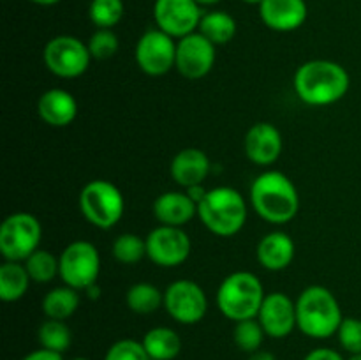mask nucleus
<instances>
[{
	"label": "nucleus",
	"mask_w": 361,
	"mask_h": 360,
	"mask_svg": "<svg viewBox=\"0 0 361 360\" xmlns=\"http://www.w3.org/2000/svg\"><path fill=\"white\" fill-rule=\"evenodd\" d=\"M351 78L344 66L334 60H309L295 74V90L309 106H330L344 99Z\"/></svg>",
	"instance_id": "nucleus-1"
},
{
	"label": "nucleus",
	"mask_w": 361,
	"mask_h": 360,
	"mask_svg": "<svg viewBox=\"0 0 361 360\" xmlns=\"http://www.w3.org/2000/svg\"><path fill=\"white\" fill-rule=\"evenodd\" d=\"M250 201L259 217L271 224H286L300 210V194L293 180L277 169L257 176L250 186Z\"/></svg>",
	"instance_id": "nucleus-2"
},
{
	"label": "nucleus",
	"mask_w": 361,
	"mask_h": 360,
	"mask_svg": "<svg viewBox=\"0 0 361 360\" xmlns=\"http://www.w3.org/2000/svg\"><path fill=\"white\" fill-rule=\"evenodd\" d=\"M342 309L334 293L324 286H309L296 300V325L312 339H328L338 332Z\"/></svg>",
	"instance_id": "nucleus-3"
},
{
	"label": "nucleus",
	"mask_w": 361,
	"mask_h": 360,
	"mask_svg": "<svg viewBox=\"0 0 361 360\" xmlns=\"http://www.w3.org/2000/svg\"><path fill=\"white\" fill-rule=\"evenodd\" d=\"M201 222L219 236H233L247 221V205L242 194L233 187H214L197 205Z\"/></svg>",
	"instance_id": "nucleus-4"
},
{
	"label": "nucleus",
	"mask_w": 361,
	"mask_h": 360,
	"mask_svg": "<svg viewBox=\"0 0 361 360\" xmlns=\"http://www.w3.org/2000/svg\"><path fill=\"white\" fill-rule=\"evenodd\" d=\"M264 289L257 275L240 270L229 274L217 289V307L233 321L257 318L264 300Z\"/></svg>",
	"instance_id": "nucleus-5"
},
{
	"label": "nucleus",
	"mask_w": 361,
	"mask_h": 360,
	"mask_svg": "<svg viewBox=\"0 0 361 360\" xmlns=\"http://www.w3.org/2000/svg\"><path fill=\"white\" fill-rule=\"evenodd\" d=\"M80 210L95 228L109 229L122 219L126 200L115 184L108 180H92L80 193Z\"/></svg>",
	"instance_id": "nucleus-6"
},
{
	"label": "nucleus",
	"mask_w": 361,
	"mask_h": 360,
	"mask_svg": "<svg viewBox=\"0 0 361 360\" xmlns=\"http://www.w3.org/2000/svg\"><path fill=\"white\" fill-rule=\"evenodd\" d=\"M42 228L37 217L28 212H16L0 226V253L6 261H25L39 249Z\"/></svg>",
	"instance_id": "nucleus-7"
},
{
	"label": "nucleus",
	"mask_w": 361,
	"mask_h": 360,
	"mask_svg": "<svg viewBox=\"0 0 361 360\" xmlns=\"http://www.w3.org/2000/svg\"><path fill=\"white\" fill-rule=\"evenodd\" d=\"M60 279L74 289H87L95 284L101 272V256L95 246L87 240L69 244L60 254Z\"/></svg>",
	"instance_id": "nucleus-8"
},
{
	"label": "nucleus",
	"mask_w": 361,
	"mask_h": 360,
	"mask_svg": "<svg viewBox=\"0 0 361 360\" xmlns=\"http://www.w3.org/2000/svg\"><path fill=\"white\" fill-rule=\"evenodd\" d=\"M46 67L59 78H78L90 66L88 44L74 35H56L44 46Z\"/></svg>",
	"instance_id": "nucleus-9"
},
{
	"label": "nucleus",
	"mask_w": 361,
	"mask_h": 360,
	"mask_svg": "<svg viewBox=\"0 0 361 360\" xmlns=\"http://www.w3.org/2000/svg\"><path fill=\"white\" fill-rule=\"evenodd\" d=\"M164 307L169 316L178 323H200L208 309L207 293L197 282L190 279H180L166 288Z\"/></svg>",
	"instance_id": "nucleus-10"
},
{
	"label": "nucleus",
	"mask_w": 361,
	"mask_h": 360,
	"mask_svg": "<svg viewBox=\"0 0 361 360\" xmlns=\"http://www.w3.org/2000/svg\"><path fill=\"white\" fill-rule=\"evenodd\" d=\"M161 28L147 30L136 44V64L148 76H162L176 66V42Z\"/></svg>",
	"instance_id": "nucleus-11"
},
{
	"label": "nucleus",
	"mask_w": 361,
	"mask_h": 360,
	"mask_svg": "<svg viewBox=\"0 0 361 360\" xmlns=\"http://www.w3.org/2000/svg\"><path fill=\"white\" fill-rule=\"evenodd\" d=\"M145 240H147V256L155 265L164 268L182 265L189 258L192 247L189 235L176 226H157L148 233Z\"/></svg>",
	"instance_id": "nucleus-12"
},
{
	"label": "nucleus",
	"mask_w": 361,
	"mask_h": 360,
	"mask_svg": "<svg viewBox=\"0 0 361 360\" xmlns=\"http://www.w3.org/2000/svg\"><path fill=\"white\" fill-rule=\"evenodd\" d=\"M154 18L162 32L182 39L200 28L203 13L194 0H155Z\"/></svg>",
	"instance_id": "nucleus-13"
},
{
	"label": "nucleus",
	"mask_w": 361,
	"mask_h": 360,
	"mask_svg": "<svg viewBox=\"0 0 361 360\" xmlns=\"http://www.w3.org/2000/svg\"><path fill=\"white\" fill-rule=\"evenodd\" d=\"M215 64V44L200 32L176 42V71L187 80H201Z\"/></svg>",
	"instance_id": "nucleus-14"
},
{
	"label": "nucleus",
	"mask_w": 361,
	"mask_h": 360,
	"mask_svg": "<svg viewBox=\"0 0 361 360\" xmlns=\"http://www.w3.org/2000/svg\"><path fill=\"white\" fill-rule=\"evenodd\" d=\"M257 320L270 337H288L298 327L296 325V304L282 292L268 293L261 304Z\"/></svg>",
	"instance_id": "nucleus-15"
},
{
	"label": "nucleus",
	"mask_w": 361,
	"mask_h": 360,
	"mask_svg": "<svg viewBox=\"0 0 361 360\" xmlns=\"http://www.w3.org/2000/svg\"><path fill=\"white\" fill-rule=\"evenodd\" d=\"M259 16L275 32H293L302 27L309 16L305 0H263Z\"/></svg>",
	"instance_id": "nucleus-16"
},
{
	"label": "nucleus",
	"mask_w": 361,
	"mask_h": 360,
	"mask_svg": "<svg viewBox=\"0 0 361 360\" xmlns=\"http://www.w3.org/2000/svg\"><path fill=\"white\" fill-rule=\"evenodd\" d=\"M245 154L254 164H274L282 154V134L274 124L257 122L245 136Z\"/></svg>",
	"instance_id": "nucleus-17"
},
{
	"label": "nucleus",
	"mask_w": 361,
	"mask_h": 360,
	"mask_svg": "<svg viewBox=\"0 0 361 360\" xmlns=\"http://www.w3.org/2000/svg\"><path fill=\"white\" fill-rule=\"evenodd\" d=\"M37 113L48 126L66 127L78 115V102L71 92L63 88H49L39 97Z\"/></svg>",
	"instance_id": "nucleus-18"
},
{
	"label": "nucleus",
	"mask_w": 361,
	"mask_h": 360,
	"mask_svg": "<svg viewBox=\"0 0 361 360\" xmlns=\"http://www.w3.org/2000/svg\"><path fill=\"white\" fill-rule=\"evenodd\" d=\"M197 214V203L187 193L168 191L154 201V215L161 224L182 228Z\"/></svg>",
	"instance_id": "nucleus-19"
},
{
	"label": "nucleus",
	"mask_w": 361,
	"mask_h": 360,
	"mask_svg": "<svg viewBox=\"0 0 361 360\" xmlns=\"http://www.w3.org/2000/svg\"><path fill=\"white\" fill-rule=\"evenodd\" d=\"M210 159L200 148H183L173 157L171 176L178 186L189 187L201 186L210 173Z\"/></svg>",
	"instance_id": "nucleus-20"
},
{
	"label": "nucleus",
	"mask_w": 361,
	"mask_h": 360,
	"mask_svg": "<svg viewBox=\"0 0 361 360\" xmlns=\"http://www.w3.org/2000/svg\"><path fill=\"white\" fill-rule=\"evenodd\" d=\"M296 247L291 236L284 232H271L257 244V260L267 270H284L295 260Z\"/></svg>",
	"instance_id": "nucleus-21"
},
{
	"label": "nucleus",
	"mask_w": 361,
	"mask_h": 360,
	"mask_svg": "<svg viewBox=\"0 0 361 360\" xmlns=\"http://www.w3.org/2000/svg\"><path fill=\"white\" fill-rule=\"evenodd\" d=\"M143 346L150 360H173L182 352V339L173 328L155 327L143 337Z\"/></svg>",
	"instance_id": "nucleus-22"
},
{
	"label": "nucleus",
	"mask_w": 361,
	"mask_h": 360,
	"mask_svg": "<svg viewBox=\"0 0 361 360\" xmlns=\"http://www.w3.org/2000/svg\"><path fill=\"white\" fill-rule=\"evenodd\" d=\"M30 275L21 261H6L0 267V299L4 302H16L27 293Z\"/></svg>",
	"instance_id": "nucleus-23"
},
{
	"label": "nucleus",
	"mask_w": 361,
	"mask_h": 360,
	"mask_svg": "<svg viewBox=\"0 0 361 360\" xmlns=\"http://www.w3.org/2000/svg\"><path fill=\"white\" fill-rule=\"evenodd\" d=\"M80 307V293L71 286H60L48 292L42 299V311L49 320H62L73 316Z\"/></svg>",
	"instance_id": "nucleus-24"
},
{
	"label": "nucleus",
	"mask_w": 361,
	"mask_h": 360,
	"mask_svg": "<svg viewBox=\"0 0 361 360\" xmlns=\"http://www.w3.org/2000/svg\"><path fill=\"white\" fill-rule=\"evenodd\" d=\"M200 34H203L215 46L226 44L236 35L235 18L224 11H212V13L203 14L200 23Z\"/></svg>",
	"instance_id": "nucleus-25"
},
{
	"label": "nucleus",
	"mask_w": 361,
	"mask_h": 360,
	"mask_svg": "<svg viewBox=\"0 0 361 360\" xmlns=\"http://www.w3.org/2000/svg\"><path fill=\"white\" fill-rule=\"evenodd\" d=\"M127 307L136 314H152L164 306V293L150 282H137L129 288L126 295Z\"/></svg>",
	"instance_id": "nucleus-26"
},
{
	"label": "nucleus",
	"mask_w": 361,
	"mask_h": 360,
	"mask_svg": "<svg viewBox=\"0 0 361 360\" xmlns=\"http://www.w3.org/2000/svg\"><path fill=\"white\" fill-rule=\"evenodd\" d=\"M23 263L32 281L39 284L51 282L56 275H60V260L46 249H37Z\"/></svg>",
	"instance_id": "nucleus-27"
},
{
	"label": "nucleus",
	"mask_w": 361,
	"mask_h": 360,
	"mask_svg": "<svg viewBox=\"0 0 361 360\" xmlns=\"http://www.w3.org/2000/svg\"><path fill=\"white\" fill-rule=\"evenodd\" d=\"M37 339L41 342V348L63 353L69 349L71 342H73V334H71V328L67 327L66 321L49 320L48 318V321H44L39 327Z\"/></svg>",
	"instance_id": "nucleus-28"
},
{
	"label": "nucleus",
	"mask_w": 361,
	"mask_h": 360,
	"mask_svg": "<svg viewBox=\"0 0 361 360\" xmlns=\"http://www.w3.org/2000/svg\"><path fill=\"white\" fill-rule=\"evenodd\" d=\"M111 253L120 263L136 265L147 256V240H143L136 233H123L115 239Z\"/></svg>",
	"instance_id": "nucleus-29"
},
{
	"label": "nucleus",
	"mask_w": 361,
	"mask_h": 360,
	"mask_svg": "<svg viewBox=\"0 0 361 360\" xmlns=\"http://www.w3.org/2000/svg\"><path fill=\"white\" fill-rule=\"evenodd\" d=\"M264 335H267V332H264L263 325L259 323L257 318L236 321L235 330H233L235 344L247 353L257 352L261 348V344H263Z\"/></svg>",
	"instance_id": "nucleus-30"
},
{
	"label": "nucleus",
	"mask_w": 361,
	"mask_h": 360,
	"mask_svg": "<svg viewBox=\"0 0 361 360\" xmlns=\"http://www.w3.org/2000/svg\"><path fill=\"white\" fill-rule=\"evenodd\" d=\"M126 7L122 0H92L90 14L92 23L97 28H113L122 21Z\"/></svg>",
	"instance_id": "nucleus-31"
},
{
	"label": "nucleus",
	"mask_w": 361,
	"mask_h": 360,
	"mask_svg": "<svg viewBox=\"0 0 361 360\" xmlns=\"http://www.w3.org/2000/svg\"><path fill=\"white\" fill-rule=\"evenodd\" d=\"M118 48V37L111 28H97L88 41V49H90L92 59L95 60L111 59L113 55H116Z\"/></svg>",
	"instance_id": "nucleus-32"
},
{
	"label": "nucleus",
	"mask_w": 361,
	"mask_h": 360,
	"mask_svg": "<svg viewBox=\"0 0 361 360\" xmlns=\"http://www.w3.org/2000/svg\"><path fill=\"white\" fill-rule=\"evenodd\" d=\"M104 360H150L143 342L134 339H120L109 346Z\"/></svg>",
	"instance_id": "nucleus-33"
},
{
	"label": "nucleus",
	"mask_w": 361,
	"mask_h": 360,
	"mask_svg": "<svg viewBox=\"0 0 361 360\" xmlns=\"http://www.w3.org/2000/svg\"><path fill=\"white\" fill-rule=\"evenodd\" d=\"M337 335L345 352H349L351 355L361 353V320L358 318H344Z\"/></svg>",
	"instance_id": "nucleus-34"
},
{
	"label": "nucleus",
	"mask_w": 361,
	"mask_h": 360,
	"mask_svg": "<svg viewBox=\"0 0 361 360\" xmlns=\"http://www.w3.org/2000/svg\"><path fill=\"white\" fill-rule=\"evenodd\" d=\"M303 360H344V356L331 348H316L307 353Z\"/></svg>",
	"instance_id": "nucleus-35"
},
{
	"label": "nucleus",
	"mask_w": 361,
	"mask_h": 360,
	"mask_svg": "<svg viewBox=\"0 0 361 360\" xmlns=\"http://www.w3.org/2000/svg\"><path fill=\"white\" fill-rule=\"evenodd\" d=\"M23 360H63V356H62V353H56V352H51V349L41 348V349H35V352L28 353Z\"/></svg>",
	"instance_id": "nucleus-36"
},
{
	"label": "nucleus",
	"mask_w": 361,
	"mask_h": 360,
	"mask_svg": "<svg viewBox=\"0 0 361 360\" xmlns=\"http://www.w3.org/2000/svg\"><path fill=\"white\" fill-rule=\"evenodd\" d=\"M207 193H208V191L203 189V186H192V187H189V189H187V194H189V196L192 198V200L196 201L197 205H200L201 200L207 196Z\"/></svg>",
	"instance_id": "nucleus-37"
},
{
	"label": "nucleus",
	"mask_w": 361,
	"mask_h": 360,
	"mask_svg": "<svg viewBox=\"0 0 361 360\" xmlns=\"http://www.w3.org/2000/svg\"><path fill=\"white\" fill-rule=\"evenodd\" d=\"M249 360H277V359L274 356V353L261 352V349H257V352H254L252 355H250Z\"/></svg>",
	"instance_id": "nucleus-38"
},
{
	"label": "nucleus",
	"mask_w": 361,
	"mask_h": 360,
	"mask_svg": "<svg viewBox=\"0 0 361 360\" xmlns=\"http://www.w3.org/2000/svg\"><path fill=\"white\" fill-rule=\"evenodd\" d=\"M85 292L88 293V296H90V299H99V296H101V286H99L97 282H95V284L88 286V288L85 289Z\"/></svg>",
	"instance_id": "nucleus-39"
},
{
	"label": "nucleus",
	"mask_w": 361,
	"mask_h": 360,
	"mask_svg": "<svg viewBox=\"0 0 361 360\" xmlns=\"http://www.w3.org/2000/svg\"><path fill=\"white\" fill-rule=\"evenodd\" d=\"M30 2L37 4V6H55V4H59L60 0H30Z\"/></svg>",
	"instance_id": "nucleus-40"
},
{
	"label": "nucleus",
	"mask_w": 361,
	"mask_h": 360,
	"mask_svg": "<svg viewBox=\"0 0 361 360\" xmlns=\"http://www.w3.org/2000/svg\"><path fill=\"white\" fill-rule=\"evenodd\" d=\"M194 2H197L200 6H215V4H219L221 0H194Z\"/></svg>",
	"instance_id": "nucleus-41"
},
{
	"label": "nucleus",
	"mask_w": 361,
	"mask_h": 360,
	"mask_svg": "<svg viewBox=\"0 0 361 360\" xmlns=\"http://www.w3.org/2000/svg\"><path fill=\"white\" fill-rule=\"evenodd\" d=\"M243 2H245V4H257V6H259L263 0H243Z\"/></svg>",
	"instance_id": "nucleus-42"
},
{
	"label": "nucleus",
	"mask_w": 361,
	"mask_h": 360,
	"mask_svg": "<svg viewBox=\"0 0 361 360\" xmlns=\"http://www.w3.org/2000/svg\"><path fill=\"white\" fill-rule=\"evenodd\" d=\"M348 360H361V353H356V355H351V359Z\"/></svg>",
	"instance_id": "nucleus-43"
},
{
	"label": "nucleus",
	"mask_w": 361,
	"mask_h": 360,
	"mask_svg": "<svg viewBox=\"0 0 361 360\" xmlns=\"http://www.w3.org/2000/svg\"><path fill=\"white\" fill-rule=\"evenodd\" d=\"M74 360H88V359H74Z\"/></svg>",
	"instance_id": "nucleus-44"
}]
</instances>
